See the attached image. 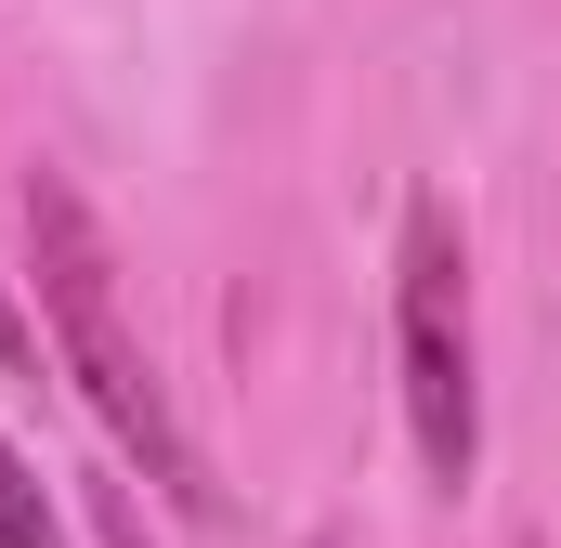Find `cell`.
<instances>
[{"instance_id":"1","label":"cell","mask_w":561,"mask_h":548,"mask_svg":"<svg viewBox=\"0 0 561 548\" xmlns=\"http://www.w3.org/2000/svg\"><path fill=\"white\" fill-rule=\"evenodd\" d=\"M26 274H39V300H53V353H66V379L92 392V418L118 431V457H144V483L170 496V510H222V483H209V457L183 444V418L157 392V366H144L131 313H118V249H105V222H92V196L66 183V170H26Z\"/></svg>"},{"instance_id":"2","label":"cell","mask_w":561,"mask_h":548,"mask_svg":"<svg viewBox=\"0 0 561 548\" xmlns=\"http://www.w3.org/2000/svg\"><path fill=\"white\" fill-rule=\"evenodd\" d=\"M392 366H405V431H419L431 483L483 470V327H470V236L457 209H405V262H392Z\"/></svg>"},{"instance_id":"3","label":"cell","mask_w":561,"mask_h":548,"mask_svg":"<svg viewBox=\"0 0 561 548\" xmlns=\"http://www.w3.org/2000/svg\"><path fill=\"white\" fill-rule=\"evenodd\" d=\"M0 548H66V523H53V496H39V470L0 444Z\"/></svg>"},{"instance_id":"4","label":"cell","mask_w":561,"mask_h":548,"mask_svg":"<svg viewBox=\"0 0 561 548\" xmlns=\"http://www.w3.org/2000/svg\"><path fill=\"white\" fill-rule=\"evenodd\" d=\"M0 366H26V313H13V287H0Z\"/></svg>"}]
</instances>
